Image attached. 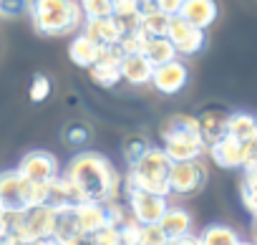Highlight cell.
Returning <instances> with one entry per match:
<instances>
[{
	"label": "cell",
	"mask_w": 257,
	"mask_h": 245,
	"mask_svg": "<svg viewBox=\"0 0 257 245\" xmlns=\"http://www.w3.org/2000/svg\"><path fill=\"white\" fill-rule=\"evenodd\" d=\"M18 245H31V242H18Z\"/></svg>",
	"instance_id": "cell-38"
},
{
	"label": "cell",
	"mask_w": 257,
	"mask_h": 245,
	"mask_svg": "<svg viewBox=\"0 0 257 245\" xmlns=\"http://www.w3.org/2000/svg\"><path fill=\"white\" fill-rule=\"evenodd\" d=\"M142 56L152 66H162V63L177 58V51H174V46H172V41L167 36H159V38H147V43L142 48Z\"/></svg>",
	"instance_id": "cell-22"
},
{
	"label": "cell",
	"mask_w": 257,
	"mask_h": 245,
	"mask_svg": "<svg viewBox=\"0 0 257 245\" xmlns=\"http://www.w3.org/2000/svg\"><path fill=\"white\" fill-rule=\"evenodd\" d=\"M28 11L41 36H68L83 26V13L76 0H31Z\"/></svg>",
	"instance_id": "cell-4"
},
{
	"label": "cell",
	"mask_w": 257,
	"mask_h": 245,
	"mask_svg": "<svg viewBox=\"0 0 257 245\" xmlns=\"http://www.w3.org/2000/svg\"><path fill=\"white\" fill-rule=\"evenodd\" d=\"M16 170H18V175L23 180L43 185V182H51L58 175V159L51 152H46V149H33V152H28L21 159V165Z\"/></svg>",
	"instance_id": "cell-10"
},
{
	"label": "cell",
	"mask_w": 257,
	"mask_h": 245,
	"mask_svg": "<svg viewBox=\"0 0 257 245\" xmlns=\"http://www.w3.org/2000/svg\"><path fill=\"white\" fill-rule=\"evenodd\" d=\"M237 245H254V242H249V240H237Z\"/></svg>",
	"instance_id": "cell-37"
},
{
	"label": "cell",
	"mask_w": 257,
	"mask_h": 245,
	"mask_svg": "<svg viewBox=\"0 0 257 245\" xmlns=\"http://www.w3.org/2000/svg\"><path fill=\"white\" fill-rule=\"evenodd\" d=\"M83 245H121V240H118V227L106 225V227H101V230L86 235Z\"/></svg>",
	"instance_id": "cell-29"
},
{
	"label": "cell",
	"mask_w": 257,
	"mask_h": 245,
	"mask_svg": "<svg viewBox=\"0 0 257 245\" xmlns=\"http://www.w3.org/2000/svg\"><path fill=\"white\" fill-rule=\"evenodd\" d=\"M66 180L81 202H108L121 197L123 177L101 152H78L66 167Z\"/></svg>",
	"instance_id": "cell-1"
},
{
	"label": "cell",
	"mask_w": 257,
	"mask_h": 245,
	"mask_svg": "<svg viewBox=\"0 0 257 245\" xmlns=\"http://www.w3.org/2000/svg\"><path fill=\"white\" fill-rule=\"evenodd\" d=\"M31 245H58L53 237H41V240H33Z\"/></svg>",
	"instance_id": "cell-36"
},
{
	"label": "cell",
	"mask_w": 257,
	"mask_h": 245,
	"mask_svg": "<svg viewBox=\"0 0 257 245\" xmlns=\"http://www.w3.org/2000/svg\"><path fill=\"white\" fill-rule=\"evenodd\" d=\"M78 195L66 180V175H56L51 182H46V205L48 207H66V205H78Z\"/></svg>",
	"instance_id": "cell-19"
},
{
	"label": "cell",
	"mask_w": 257,
	"mask_h": 245,
	"mask_svg": "<svg viewBox=\"0 0 257 245\" xmlns=\"http://www.w3.org/2000/svg\"><path fill=\"white\" fill-rule=\"evenodd\" d=\"M36 205H46V182H28L18 175V170L0 172V210L23 212Z\"/></svg>",
	"instance_id": "cell-5"
},
{
	"label": "cell",
	"mask_w": 257,
	"mask_h": 245,
	"mask_svg": "<svg viewBox=\"0 0 257 245\" xmlns=\"http://www.w3.org/2000/svg\"><path fill=\"white\" fill-rule=\"evenodd\" d=\"M167 38L172 41L177 56H194L204 48V31L187 23L184 18L179 16H172L169 18V28H167Z\"/></svg>",
	"instance_id": "cell-9"
},
{
	"label": "cell",
	"mask_w": 257,
	"mask_h": 245,
	"mask_svg": "<svg viewBox=\"0 0 257 245\" xmlns=\"http://www.w3.org/2000/svg\"><path fill=\"white\" fill-rule=\"evenodd\" d=\"M239 200H242L244 210L254 217V212H257V167H244V170H242Z\"/></svg>",
	"instance_id": "cell-24"
},
{
	"label": "cell",
	"mask_w": 257,
	"mask_h": 245,
	"mask_svg": "<svg viewBox=\"0 0 257 245\" xmlns=\"http://www.w3.org/2000/svg\"><path fill=\"white\" fill-rule=\"evenodd\" d=\"M31 6V0H0V18H16L23 16Z\"/></svg>",
	"instance_id": "cell-33"
},
{
	"label": "cell",
	"mask_w": 257,
	"mask_h": 245,
	"mask_svg": "<svg viewBox=\"0 0 257 245\" xmlns=\"http://www.w3.org/2000/svg\"><path fill=\"white\" fill-rule=\"evenodd\" d=\"M189 81V68L187 63H182L179 58H172L162 66H154V73H152V86H157V91L172 96V94H179Z\"/></svg>",
	"instance_id": "cell-12"
},
{
	"label": "cell",
	"mask_w": 257,
	"mask_h": 245,
	"mask_svg": "<svg viewBox=\"0 0 257 245\" xmlns=\"http://www.w3.org/2000/svg\"><path fill=\"white\" fill-rule=\"evenodd\" d=\"M0 212H3V210H0Z\"/></svg>",
	"instance_id": "cell-39"
},
{
	"label": "cell",
	"mask_w": 257,
	"mask_h": 245,
	"mask_svg": "<svg viewBox=\"0 0 257 245\" xmlns=\"http://www.w3.org/2000/svg\"><path fill=\"white\" fill-rule=\"evenodd\" d=\"M194 119H197V132H199V139L204 142V147L214 144L217 139H222L227 134V114L219 109H207Z\"/></svg>",
	"instance_id": "cell-15"
},
{
	"label": "cell",
	"mask_w": 257,
	"mask_h": 245,
	"mask_svg": "<svg viewBox=\"0 0 257 245\" xmlns=\"http://www.w3.org/2000/svg\"><path fill=\"white\" fill-rule=\"evenodd\" d=\"M63 139H66L68 147H83L91 139V129H88V124H83V121H71V124L63 129Z\"/></svg>",
	"instance_id": "cell-27"
},
{
	"label": "cell",
	"mask_w": 257,
	"mask_h": 245,
	"mask_svg": "<svg viewBox=\"0 0 257 245\" xmlns=\"http://www.w3.org/2000/svg\"><path fill=\"white\" fill-rule=\"evenodd\" d=\"M139 235H142V225L132 217L126 220L121 227H118V240L121 245H139Z\"/></svg>",
	"instance_id": "cell-32"
},
{
	"label": "cell",
	"mask_w": 257,
	"mask_h": 245,
	"mask_svg": "<svg viewBox=\"0 0 257 245\" xmlns=\"http://www.w3.org/2000/svg\"><path fill=\"white\" fill-rule=\"evenodd\" d=\"M76 215H78V222H81L86 235H91V232H96V230L108 225L103 202H78L76 205Z\"/></svg>",
	"instance_id": "cell-20"
},
{
	"label": "cell",
	"mask_w": 257,
	"mask_h": 245,
	"mask_svg": "<svg viewBox=\"0 0 257 245\" xmlns=\"http://www.w3.org/2000/svg\"><path fill=\"white\" fill-rule=\"evenodd\" d=\"M207 154L217 167L224 170H244V167H257V144H244L237 142L234 137L224 134L214 144L207 147Z\"/></svg>",
	"instance_id": "cell-6"
},
{
	"label": "cell",
	"mask_w": 257,
	"mask_h": 245,
	"mask_svg": "<svg viewBox=\"0 0 257 245\" xmlns=\"http://www.w3.org/2000/svg\"><path fill=\"white\" fill-rule=\"evenodd\" d=\"M167 28H169V16H167V13H162V11H154V13H147V16H142V31H144L149 38L167 36Z\"/></svg>",
	"instance_id": "cell-26"
},
{
	"label": "cell",
	"mask_w": 257,
	"mask_h": 245,
	"mask_svg": "<svg viewBox=\"0 0 257 245\" xmlns=\"http://www.w3.org/2000/svg\"><path fill=\"white\" fill-rule=\"evenodd\" d=\"M169 237L167 232L162 230L159 222H152V225H142V235H139V245H167Z\"/></svg>",
	"instance_id": "cell-30"
},
{
	"label": "cell",
	"mask_w": 257,
	"mask_h": 245,
	"mask_svg": "<svg viewBox=\"0 0 257 245\" xmlns=\"http://www.w3.org/2000/svg\"><path fill=\"white\" fill-rule=\"evenodd\" d=\"M157 8H159L162 13H167V16L172 18V16H179L182 0H157Z\"/></svg>",
	"instance_id": "cell-35"
},
{
	"label": "cell",
	"mask_w": 257,
	"mask_h": 245,
	"mask_svg": "<svg viewBox=\"0 0 257 245\" xmlns=\"http://www.w3.org/2000/svg\"><path fill=\"white\" fill-rule=\"evenodd\" d=\"M123 195V202L132 212V217L139 222V225H152V222H159L162 215L167 212L169 207V197H162V195H152V192H139V190H121Z\"/></svg>",
	"instance_id": "cell-8"
},
{
	"label": "cell",
	"mask_w": 257,
	"mask_h": 245,
	"mask_svg": "<svg viewBox=\"0 0 257 245\" xmlns=\"http://www.w3.org/2000/svg\"><path fill=\"white\" fill-rule=\"evenodd\" d=\"M28 96H31V101H33V104L46 101V99L51 96V78H48V76H43V73H36V76H33V81H31V91H28Z\"/></svg>",
	"instance_id": "cell-31"
},
{
	"label": "cell",
	"mask_w": 257,
	"mask_h": 245,
	"mask_svg": "<svg viewBox=\"0 0 257 245\" xmlns=\"http://www.w3.org/2000/svg\"><path fill=\"white\" fill-rule=\"evenodd\" d=\"M149 147H152V144H149V139H147L144 134H128V137L123 139V144H121V154H123L126 165L132 167V165H137V162L147 154Z\"/></svg>",
	"instance_id": "cell-25"
},
{
	"label": "cell",
	"mask_w": 257,
	"mask_h": 245,
	"mask_svg": "<svg viewBox=\"0 0 257 245\" xmlns=\"http://www.w3.org/2000/svg\"><path fill=\"white\" fill-rule=\"evenodd\" d=\"M207 165L202 159H187V162H172L169 170V197H192L204 190L207 185Z\"/></svg>",
	"instance_id": "cell-7"
},
{
	"label": "cell",
	"mask_w": 257,
	"mask_h": 245,
	"mask_svg": "<svg viewBox=\"0 0 257 245\" xmlns=\"http://www.w3.org/2000/svg\"><path fill=\"white\" fill-rule=\"evenodd\" d=\"M227 134L234 137L237 142L257 144V124H254V119L249 114H244V111L227 114Z\"/></svg>",
	"instance_id": "cell-21"
},
{
	"label": "cell",
	"mask_w": 257,
	"mask_h": 245,
	"mask_svg": "<svg viewBox=\"0 0 257 245\" xmlns=\"http://www.w3.org/2000/svg\"><path fill=\"white\" fill-rule=\"evenodd\" d=\"M199 245H237L239 235L234 227L229 225H222V222H214V225H207L199 235H197Z\"/></svg>",
	"instance_id": "cell-23"
},
{
	"label": "cell",
	"mask_w": 257,
	"mask_h": 245,
	"mask_svg": "<svg viewBox=\"0 0 257 245\" xmlns=\"http://www.w3.org/2000/svg\"><path fill=\"white\" fill-rule=\"evenodd\" d=\"M169 170L172 159L162 147H149L147 154L128 167L121 190H139V192H152L169 197Z\"/></svg>",
	"instance_id": "cell-2"
},
{
	"label": "cell",
	"mask_w": 257,
	"mask_h": 245,
	"mask_svg": "<svg viewBox=\"0 0 257 245\" xmlns=\"http://www.w3.org/2000/svg\"><path fill=\"white\" fill-rule=\"evenodd\" d=\"M51 237L58 245H83L86 232L78 222L76 215V205H66V207H56V217H53V232Z\"/></svg>",
	"instance_id": "cell-11"
},
{
	"label": "cell",
	"mask_w": 257,
	"mask_h": 245,
	"mask_svg": "<svg viewBox=\"0 0 257 245\" xmlns=\"http://www.w3.org/2000/svg\"><path fill=\"white\" fill-rule=\"evenodd\" d=\"M78 8L83 13V18H106V16H113V8H111V0H78Z\"/></svg>",
	"instance_id": "cell-28"
},
{
	"label": "cell",
	"mask_w": 257,
	"mask_h": 245,
	"mask_svg": "<svg viewBox=\"0 0 257 245\" xmlns=\"http://www.w3.org/2000/svg\"><path fill=\"white\" fill-rule=\"evenodd\" d=\"M113 16H126V13H139V0H111Z\"/></svg>",
	"instance_id": "cell-34"
},
{
	"label": "cell",
	"mask_w": 257,
	"mask_h": 245,
	"mask_svg": "<svg viewBox=\"0 0 257 245\" xmlns=\"http://www.w3.org/2000/svg\"><path fill=\"white\" fill-rule=\"evenodd\" d=\"M179 18H184L187 23L207 31L217 21V3L214 0H182Z\"/></svg>",
	"instance_id": "cell-14"
},
{
	"label": "cell",
	"mask_w": 257,
	"mask_h": 245,
	"mask_svg": "<svg viewBox=\"0 0 257 245\" xmlns=\"http://www.w3.org/2000/svg\"><path fill=\"white\" fill-rule=\"evenodd\" d=\"M159 137H162V149L167 152V157L172 162L202 159V154L207 152V147L197 132V119L187 116V114L169 116L159 129Z\"/></svg>",
	"instance_id": "cell-3"
},
{
	"label": "cell",
	"mask_w": 257,
	"mask_h": 245,
	"mask_svg": "<svg viewBox=\"0 0 257 245\" xmlns=\"http://www.w3.org/2000/svg\"><path fill=\"white\" fill-rule=\"evenodd\" d=\"M159 225H162V230L167 232L169 240H177V237L192 235V225H194V220H192V215H189L184 207H172V205H169L167 212L162 215Z\"/></svg>",
	"instance_id": "cell-17"
},
{
	"label": "cell",
	"mask_w": 257,
	"mask_h": 245,
	"mask_svg": "<svg viewBox=\"0 0 257 245\" xmlns=\"http://www.w3.org/2000/svg\"><path fill=\"white\" fill-rule=\"evenodd\" d=\"M118 71H121V78H126L128 84H149L152 81V73H154V66L142 56V53H126L121 56L118 61Z\"/></svg>",
	"instance_id": "cell-16"
},
{
	"label": "cell",
	"mask_w": 257,
	"mask_h": 245,
	"mask_svg": "<svg viewBox=\"0 0 257 245\" xmlns=\"http://www.w3.org/2000/svg\"><path fill=\"white\" fill-rule=\"evenodd\" d=\"M101 51H103V48L96 46V43H93L88 36H83V33L76 36V38L68 43V58H71L78 68H86V71L101 58Z\"/></svg>",
	"instance_id": "cell-18"
},
{
	"label": "cell",
	"mask_w": 257,
	"mask_h": 245,
	"mask_svg": "<svg viewBox=\"0 0 257 245\" xmlns=\"http://www.w3.org/2000/svg\"><path fill=\"white\" fill-rule=\"evenodd\" d=\"M83 36H88L96 46L108 48V46H116V43H118V38H121V28H118L116 16L88 18V21H86V28H83Z\"/></svg>",
	"instance_id": "cell-13"
}]
</instances>
